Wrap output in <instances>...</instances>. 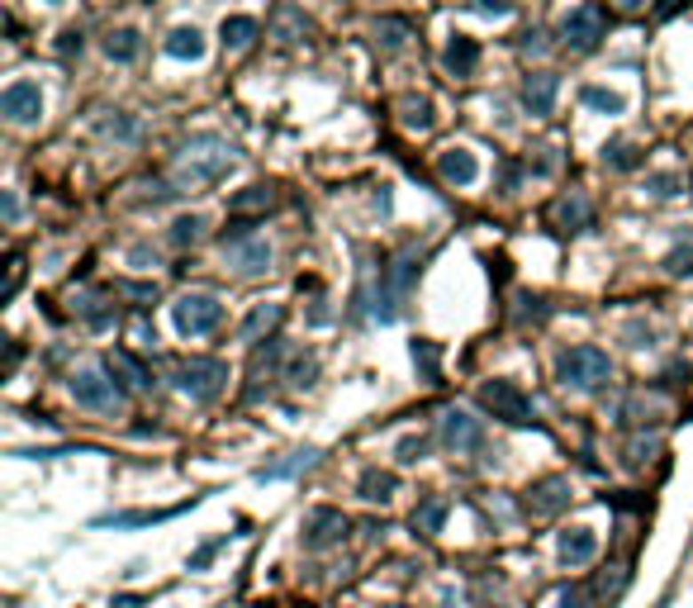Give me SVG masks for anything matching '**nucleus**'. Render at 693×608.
<instances>
[{
	"instance_id": "obj_1",
	"label": "nucleus",
	"mask_w": 693,
	"mask_h": 608,
	"mask_svg": "<svg viewBox=\"0 0 693 608\" xmlns=\"http://www.w3.org/2000/svg\"><path fill=\"white\" fill-rule=\"evenodd\" d=\"M613 376V362H608L603 348H593V342H579V348H565L556 356V380L565 390H599V385Z\"/></svg>"
},
{
	"instance_id": "obj_2",
	"label": "nucleus",
	"mask_w": 693,
	"mask_h": 608,
	"mask_svg": "<svg viewBox=\"0 0 693 608\" xmlns=\"http://www.w3.org/2000/svg\"><path fill=\"white\" fill-rule=\"evenodd\" d=\"M233 148L224 143V138H214V133H195L186 143V181L190 186H210V181H219V176H228L233 172Z\"/></svg>"
},
{
	"instance_id": "obj_3",
	"label": "nucleus",
	"mask_w": 693,
	"mask_h": 608,
	"mask_svg": "<svg viewBox=\"0 0 693 608\" xmlns=\"http://www.w3.org/2000/svg\"><path fill=\"white\" fill-rule=\"evenodd\" d=\"M171 324L181 338H210L219 324H224V304L210 290H186L181 300L171 304Z\"/></svg>"
},
{
	"instance_id": "obj_4",
	"label": "nucleus",
	"mask_w": 693,
	"mask_h": 608,
	"mask_svg": "<svg viewBox=\"0 0 693 608\" xmlns=\"http://www.w3.org/2000/svg\"><path fill=\"white\" fill-rule=\"evenodd\" d=\"M475 399H480V409L494 413L498 423H513V428H532V423H537L532 399L522 395L513 380H484L480 390H475Z\"/></svg>"
},
{
	"instance_id": "obj_5",
	"label": "nucleus",
	"mask_w": 693,
	"mask_h": 608,
	"mask_svg": "<svg viewBox=\"0 0 693 608\" xmlns=\"http://www.w3.org/2000/svg\"><path fill=\"white\" fill-rule=\"evenodd\" d=\"M224 380H228V366L219 356H190V362L176 366V390L195 404H210V399L224 395Z\"/></svg>"
},
{
	"instance_id": "obj_6",
	"label": "nucleus",
	"mask_w": 693,
	"mask_h": 608,
	"mask_svg": "<svg viewBox=\"0 0 693 608\" xmlns=\"http://www.w3.org/2000/svg\"><path fill=\"white\" fill-rule=\"evenodd\" d=\"M67 390H72V399L81 409H95V413H115L123 404V390L115 380H109V371L100 366H81L72 371V380H67Z\"/></svg>"
},
{
	"instance_id": "obj_7",
	"label": "nucleus",
	"mask_w": 693,
	"mask_h": 608,
	"mask_svg": "<svg viewBox=\"0 0 693 608\" xmlns=\"http://www.w3.org/2000/svg\"><path fill=\"white\" fill-rule=\"evenodd\" d=\"M603 29H608L603 5H575L570 15L561 20V44L570 52H593V48H599V38H603Z\"/></svg>"
},
{
	"instance_id": "obj_8",
	"label": "nucleus",
	"mask_w": 693,
	"mask_h": 608,
	"mask_svg": "<svg viewBox=\"0 0 693 608\" xmlns=\"http://www.w3.org/2000/svg\"><path fill=\"white\" fill-rule=\"evenodd\" d=\"M299 537H304V547H309V551L338 547L342 537H346L342 508H309V514H304V523H299Z\"/></svg>"
},
{
	"instance_id": "obj_9",
	"label": "nucleus",
	"mask_w": 693,
	"mask_h": 608,
	"mask_svg": "<svg viewBox=\"0 0 693 608\" xmlns=\"http://www.w3.org/2000/svg\"><path fill=\"white\" fill-rule=\"evenodd\" d=\"M0 115L10 124H34L44 115V91H38V81H10L5 95H0Z\"/></svg>"
},
{
	"instance_id": "obj_10",
	"label": "nucleus",
	"mask_w": 693,
	"mask_h": 608,
	"mask_svg": "<svg viewBox=\"0 0 693 608\" xmlns=\"http://www.w3.org/2000/svg\"><path fill=\"white\" fill-rule=\"evenodd\" d=\"M442 447L456 452V456L480 452L484 447V423L470 419V413H461V409H451L447 419H442Z\"/></svg>"
},
{
	"instance_id": "obj_11",
	"label": "nucleus",
	"mask_w": 693,
	"mask_h": 608,
	"mask_svg": "<svg viewBox=\"0 0 693 608\" xmlns=\"http://www.w3.org/2000/svg\"><path fill=\"white\" fill-rule=\"evenodd\" d=\"M565 504H570V480H565V476L537 480V485L528 490V500H522V508H528L532 518H556Z\"/></svg>"
},
{
	"instance_id": "obj_12",
	"label": "nucleus",
	"mask_w": 693,
	"mask_h": 608,
	"mask_svg": "<svg viewBox=\"0 0 693 608\" xmlns=\"http://www.w3.org/2000/svg\"><path fill=\"white\" fill-rule=\"evenodd\" d=\"M437 176H442V181H447V186H475L480 181V157H475V152H470V148H461V143H451V148H442L437 152Z\"/></svg>"
},
{
	"instance_id": "obj_13",
	"label": "nucleus",
	"mask_w": 693,
	"mask_h": 608,
	"mask_svg": "<svg viewBox=\"0 0 693 608\" xmlns=\"http://www.w3.org/2000/svg\"><path fill=\"white\" fill-rule=\"evenodd\" d=\"M556 95H561V76L556 72H532L522 81V109L537 119H546L551 109H556Z\"/></svg>"
},
{
	"instance_id": "obj_14",
	"label": "nucleus",
	"mask_w": 693,
	"mask_h": 608,
	"mask_svg": "<svg viewBox=\"0 0 693 608\" xmlns=\"http://www.w3.org/2000/svg\"><path fill=\"white\" fill-rule=\"evenodd\" d=\"M593 556H599V532L593 528H565L561 532V565L579 571V565H589Z\"/></svg>"
},
{
	"instance_id": "obj_15",
	"label": "nucleus",
	"mask_w": 693,
	"mask_h": 608,
	"mask_svg": "<svg viewBox=\"0 0 693 608\" xmlns=\"http://www.w3.org/2000/svg\"><path fill=\"white\" fill-rule=\"evenodd\" d=\"M224 257H228L243 276H257V271L271 267V243H267V238H243V243L224 247Z\"/></svg>"
},
{
	"instance_id": "obj_16",
	"label": "nucleus",
	"mask_w": 693,
	"mask_h": 608,
	"mask_svg": "<svg viewBox=\"0 0 693 608\" xmlns=\"http://www.w3.org/2000/svg\"><path fill=\"white\" fill-rule=\"evenodd\" d=\"M162 52H166V58H176V62H200L204 58V34L195 29V24H176V29L166 34Z\"/></svg>"
},
{
	"instance_id": "obj_17",
	"label": "nucleus",
	"mask_w": 693,
	"mask_h": 608,
	"mask_svg": "<svg viewBox=\"0 0 693 608\" xmlns=\"http://www.w3.org/2000/svg\"><path fill=\"white\" fill-rule=\"evenodd\" d=\"M442 62H447V72L451 76H470L480 67V44L470 34H451V44L447 52H442Z\"/></svg>"
},
{
	"instance_id": "obj_18",
	"label": "nucleus",
	"mask_w": 693,
	"mask_h": 608,
	"mask_svg": "<svg viewBox=\"0 0 693 608\" xmlns=\"http://www.w3.org/2000/svg\"><path fill=\"white\" fill-rule=\"evenodd\" d=\"M356 490H362L366 504H390L399 494V476L394 471H380V466H366L362 480H356Z\"/></svg>"
},
{
	"instance_id": "obj_19",
	"label": "nucleus",
	"mask_w": 693,
	"mask_h": 608,
	"mask_svg": "<svg viewBox=\"0 0 693 608\" xmlns=\"http://www.w3.org/2000/svg\"><path fill=\"white\" fill-rule=\"evenodd\" d=\"M105 371L119 380V390H143V385H147V371H143V362H138V356H129V352H109Z\"/></svg>"
},
{
	"instance_id": "obj_20",
	"label": "nucleus",
	"mask_w": 693,
	"mask_h": 608,
	"mask_svg": "<svg viewBox=\"0 0 693 608\" xmlns=\"http://www.w3.org/2000/svg\"><path fill=\"white\" fill-rule=\"evenodd\" d=\"M314 461H318V447H299V452H290L285 461H275V466H261V471H257V480H290V476L309 471Z\"/></svg>"
},
{
	"instance_id": "obj_21",
	"label": "nucleus",
	"mask_w": 693,
	"mask_h": 608,
	"mask_svg": "<svg viewBox=\"0 0 693 608\" xmlns=\"http://www.w3.org/2000/svg\"><path fill=\"white\" fill-rule=\"evenodd\" d=\"M451 514V504L442 500V494H433V500H423L418 508H413V532H423V537H437L442 532V523H447Z\"/></svg>"
},
{
	"instance_id": "obj_22",
	"label": "nucleus",
	"mask_w": 693,
	"mask_h": 608,
	"mask_svg": "<svg viewBox=\"0 0 693 608\" xmlns=\"http://www.w3.org/2000/svg\"><path fill=\"white\" fill-rule=\"evenodd\" d=\"M646 162V152L632 143V138H613V143H603V167L613 172H636Z\"/></svg>"
},
{
	"instance_id": "obj_23",
	"label": "nucleus",
	"mask_w": 693,
	"mask_h": 608,
	"mask_svg": "<svg viewBox=\"0 0 693 608\" xmlns=\"http://www.w3.org/2000/svg\"><path fill=\"white\" fill-rule=\"evenodd\" d=\"M275 324H281V304H267V300H261V304H252V314L243 319L238 338H243V342H257L261 333H271Z\"/></svg>"
},
{
	"instance_id": "obj_24",
	"label": "nucleus",
	"mask_w": 693,
	"mask_h": 608,
	"mask_svg": "<svg viewBox=\"0 0 693 608\" xmlns=\"http://www.w3.org/2000/svg\"><path fill=\"white\" fill-rule=\"evenodd\" d=\"M551 219H556L561 228L579 233V228H589L593 210H589V200H585V196H565V200H556V210H551Z\"/></svg>"
},
{
	"instance_id": "obj_25",
	"label": "nucleus",
	"mask_w": 693,
	"mask_h": 608,
	"mask_svg": "<svg viewBox=\"0 0 693 608\" xmlns=\"http://www.w3.org/2000/svg\"><path fill=\"white\" fill-rule=\"evenodd\" d=\"M271 204H275V196H271L267 186H247V190H238V196L228 200V214H233V219H247V214H267Z\"/></svg>"
},
{
	"instance_id": "obj_26",
	"label": "nucleus",
	"mask_w": 693,
	"mask_h": 608,
	"mask_svg": "<svg viewBox=\"0 0 693 608\" xmlns=\"http://www.w3.org/2000/svg\"><path fill=\"white\" fill-rule=\"evenodd\" d=\"M579 100L599 115H627V95L622 91H608V86H579Z\"/></svg>"
},
{
	"instance_id": "obj_27",
	"label": "nucleus",
	"mask_w": 693,
	"mask_h": 608,
	"mask_svg": "<svg viewBox=\"0 0 693 608\" xmlns=\"http://www.w3.org/2000/svg\"><path fill=\"white\" fill-rule=\"evenodd\" d=\"M219 34H224V48H228V52H243V48L257 38V20H252V15H228Z\"/></svg>"
},
{
	"instance_id": "obj_28",
	"label": "nucleus",
	"mask_w": 693,
	"mask_h": 608,
	"mask_svg": "<svg viewBox=\"0 0 693 608\" xmlns=\"http://www.w3.org/2000/svg\"><path fill=\"white\" fill-rule=\"evenodd\" d=\"M138 52H143V38H138V29H115L105 38V58L109 62H133Z\"/></svg>"
},
{
	"instance_id": "obj_29",
	"label": "nucleus",
	"mask_w": 693,
	"mask_h": 608,
	"mask_svg": "<svg viewBox=\"0 0 693 608\" xmlns=\"http://www.w3.org/2000/svg\"><path fill=\"white\" fill-rule=\"evenodd\" d=\"M399 109H404V115H399V119H404V129H418V133L433 129V100H427V95H409Z\"/></svg>"
},
{
	"instance_id": "obj_30",
	"label": "nucleus",
	"mask_w": 693,
	"mask_h": 608,
	"mask_svg": "<svg viewBox=\"0 0 693 608\" xmlns=\"http://www.w3.org/2000/svg\"><path fill=\"white\" fill-rule=\"evenodd\" d=\"M76 314H81L91 328H109V324H115V309H109L100 295H76Z\"/></svg>"
},
{
	"instance_id": "obj_31",
	"label": "nucleus",
	"mask_w": 693,
	"mask_h": 608,
	"mask_svg": "<svg viewBox=\"0 0 693 608\" xmlns=\"http://www.w3.org/2000/svg\"><path fill=\"white\" fill-rule=\"evenodd\" d=\"M314 376H318V362H314L309 352L290 356V371H285V380L295 385V390H304V385H314Z\"/></svg>"
},
{
	"instance_id": "obj_32",
	"label": "nucleus",
	"mask_w": 693,
	"mask_h": 608,
	"mask_svg": "<svg viewBox=\"0 0 693 608\" xmlns=\"http://www.w3.org/2000/svg\"><path fill=\"white\" fill-rule=\"evenodd\" d=\"M423 452H427V437H423V433H409V437H399V447H394L399 466H418V461H423Z\"/></svg>"
},
{
	"instance_id": "obj_33",
	"label": "nucleus",
	"mask_w": 693,
	"mask_h": 608,
	"mask_svg": "<svg viewBox=\"0 0 693 608\" xmlns=\"http://www.w3.org/2000/svg\"><path fill=\"white\" fill-rule=\"evenodd\" d=\"M200 214H181V219H176V224H171V243L176 247H190V243H195L200 238Z\"/></svg>"
},
{
	"instance_id": "obj_34",
	"label": "nucleus",
	"mask_w": 693,
	"mask_h": 608,
	"mask_svg": "<svg viewBox=\"0 0 693 608\" xmlns=\"http://www.w3.org/2000/svg\"><path fill=\"white\" fill-rule=\"evenodd\" d=\"M679 186H684V181H679L674 172H656V176H646V190H650V196H660V200L679 196Z\"/></svg>"
},
{
	"instance_id": "obj_35",
	"label": "nucleus",
	"mask_w": 693,
	"mask_h": 608,
	"mask_svg": "<svg viewBox=\"0 0 693 608\" xmlns=\"http://www.w3.org/2000/svg\"><path fill=\"white\" fill-rule=\"evenodd\" d=\"M376 34H380L385 48H399V44H404V34H409V24H404V20H380Z\"/></svg>"
},
{
	"instance_id": "obj_36",
	"label": "nucleus",
	"mask_w": 693,
	"mask_h": 608,
	"mask_svg": "<svg viewBox=\"0 0 693 608\" xmlns=\"http://www.w3.org/2000/svg\"><path fill=\"white\" fill-rule=\"evenodd\" d=\"M656 447H660L656 437H632V442H627V466H646Z\"/></svg>"
},
{
	"instance_id": "obj_37",
	"label": "nucleus",
	"mask_w": 693,
	"mask_h": 608,
	"mask_svg": "<svg viewBox=\"0 0 693 608\" xmlns=\"http://www.w3.org/2000/svg\"><path fill=\"white\" fill-rule=\"evenodd\" d=\"M413 362L423 366L427 380H437V348H433V342H413Z\"/></svg>"
},
{
	"instance_id": "obj_38",
	"label": "nucleus",
	"mask_w": 693,
	"mask_h": 608,
	"mask_svg": "<svg viewBox=\"0 0 693 608\" xmlns=\"http://www.w3.org/2000/svg\"><path fill=\"white\" fill-rule=\"evenodd\" d=\"M224 542H228V537H214V542H204V547L195 551V556L186 561V565H190V571H204V565H210V561L219 556V551H224Z\"/></svg>"
},
{
	"instance_id": "obj_39",
	"label": "nucleus",
	"mask_w": 693,
	"mask_h": 608,
	"mask_svg": "<svg viewBox=\"0 0 693 608\" xmlns=\"http://www.w3.org/2000/svg\"><path fill=\"white\" fill-rule=\"evenodd\" d=\"M100 133H115V138H123V143H129V138L138 133V124H133V119H119V115H115V119H105V124H100Z\"/></svg>"
},
{
	"instance_id": "obj_40",
	"label": "nucleus",
	"mask_w": 693,
	"mask_h": 608,
	"mask_svg": "<svg viewBox=\"0 0 693 608\" xmlns=\"http://www.w3.org/2000/svg\"><path fill=\"white\" fill-rule=\"evenodd\" d=\"M556 608H589V594L579 589V585H575V589H561V594H556Z\"/></svg>"
},
{
	"instance_id": "obj_41",
	"label": "nucleus",
	"mask_w": 693,
	"mask_h": 608,
	"mask_svg": "<svg viewBox=\"0 0 693 608\" xmlns=\"http://www.w3.org/2000/svg\"><path fill=\"white\" fill-rule=\"evenodd\" d=\"M58 52H62V58H72V52H81V34H76V29H67V34L58 38Z\"/></svg>"
},
{
	"instance_id": "obj_42",
	"label": "nucleus",
	"mask_w": 693,
	"mask_h": 608,
	"mask_svg": "<svg viewBox=\"0 0 693 608\" xmlns=\"http://www.w3.org/2000/svg\"><path fill=\"white\" fill-rule=\"evenodd\" d=\"M20 276H24L20 257H10V285H5V300H15V290H20Z\"/></svg>"
},
{
	"instance_id": "obj_43",
	"label": "nucleus",
	"mask_w": 693,
	"mask_h": 608,
	"mask_svg": "<svg viewBox=\"0 0 693 608\" xmlns=\"http://www.w3.org/2000/svg\"><path fill=\"white\" fill-rule=\"evenodd\" d=\"M0 204H5V219H10V224H15V219H20V200L5 190V200H0Z\"/></svg>"
}]
</instances>
